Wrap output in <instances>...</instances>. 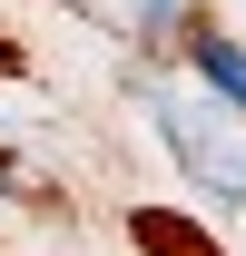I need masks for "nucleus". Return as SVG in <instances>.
<instances>
[{
    "mask_svg": "<svg viewBox=\"0 0 246 256\" xmlns=\"http://www.w3.org/2000/svg\"><path fill=\"white\" fill-rule=\"evenodd\" d=\"M138 246H148V256H216L207 236H197V226H178L168 207H138Z\"/></svg>",
    "mask_w": 246,
    "mask_h": 256,
    "instance_id": "3",
    "label": "nucleus"
},
{
    "mask_svg": "<svg viewBox=\"0 0 246 256\" xmlns=\"http://www.w3.org/2000/svg\"><path fill=\"white\" fill-rule=\"evenodd\" d=\"M187 60H197V79H207V89H226L246 108V50L236 40H216V30H197V20H187Z\"/></svg>",
    "mask_w": 246,
    "mask_h": 256,
    "instance_id": "2",
    "label": "nucleus"
},
{
    "mask_svg": "<svg viewBox=\"0 0 246 256\" xmlns=\"http://www.w3.org/2000/svg\"><path fill=\"white\" fill-rule=\"evenodd\" d=\"M148 118H158V138H168V158L207 197L246 207V128L226 118V108H197V98H178V89H148Z\"/></svg>",
    "mask_w": 246,
    "mask_h": 256,
    "instance_id": "1",
    "label": "nucleus"
}]
</instances>
